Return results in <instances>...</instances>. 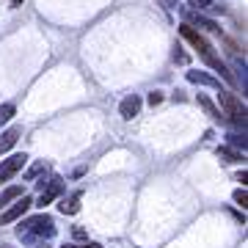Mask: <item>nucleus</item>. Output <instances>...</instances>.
Masks as SVG:
<instances>
[{"label": "nucleus", "instance_id": "3", "mask_svg": "<svg viewBox=\"0 0 248 248\" xmlns=\"http://www.w3.org/2000/svg\"><path fill=\"white\" fill-rule=\"evenodd\" d=\"M218 99H221V108H223L221 116H229L232 124H237V127L246 130V105H243V99L237 94H232V91H221Z\"/></svg>", "mask_w": 248, "mask_h": 248}, {"label": "nucleus", "instance_id": "24", "mask_svg": "<svg viewBox=\"0 0 248 248\" xmlns=\"http://www.w3.org/2000/svg\"><path fill=\"white\" fill-rule=\"evenodd\" d=\"M9 3H11V6H19V3H22V0H9Z\"/></svg>", "mask_w": 248, "mask_h": 248}, {"label": "nucleus", "instance_id": "14", "mask_svg": "<svg viewBox=\"0 0 248 248\" xmlns=\"http://www.w3.org/2000/svg\"><path fill=\"white\" fill-rule=\"evenodd\" d=\"M14 113H17L14 102H3V105H0V124H9L11 119H14Z\"/></svg>", "mask_w": 248, "mask_h": 248}, {"label": "nucleus", "instance_id": "7", "mask_svg": "<svg viewBox=\"0 0 248 248\" xmlns=\"http://www.w3.org/2000/svg\"><path fill=\"white\" fill-rule=\"evenodd\" d=\"M119 113H122V119H135V116L141 113V97L138 94H130V97L122 99V105H119Z\"/></svg>", "mask_w": 248, "mask_h": 248}, {"label": "nucleus", "instance_id": "6", "mask_svg": "<svg viewBox=\"0 0 248 248\" xmlns=\"http://www.w3.org/2000/svg\"><path fill=\"white\" fill-rule=\"evenodd\" d=\"M42 185H45V182H42ZM61 193H63V182L58 177L50 179V182L45 185V190H42V196H39V204H36V207H42V210H45L47 204H53Z\"/></svg>", "mask_w": 248, "mask_h": 248}, {"label": "nucleus", "instance_id": "4", "mask_svg": "<svg viewBox=\"0 0 248 248\" xmlns=\"http://www.w3.org/2000/svg\"><path fill=\"white\" fill-rule=\"evenodd\" d=\"M31 207H33V199H31V196H19L17 204H11L9 210L0 215V223H17V221H22Z\"/></svg>", "mask_w": 248, "mask_h": 248}, {"label": "nucleus", "instance_id": "17", "mask_svg": "<svg viewBox=\"0 0 248 248\" xmlns=\"http://www.w3.org/2000/svg\"><path fill=\"white\" fill-rule=\"evenodd\" d=\"M234 202H237L243 210L248 207V193H246V187H243V190H234Z\"/></svg>", "mask_w": 248, "mask_h": 248}, {"label": "nucleus", "instance_id": "9", "mask_svg": "<svg viewBox=\"0 0 248 248\" xmlns=\"http://www.w3.org/2000/svg\"><path fill=\"white\" fill-rule=\"evenodd\" d=\"M19 135H22V127H9L6 133L0 135V152H9L19 141Z\"/></svg>", "mask_w": 248, "mask_h": 248}, {"label": "nucleus", "instance_id": "19", "mask_svg": "<svg viewBox=\"0 0 248 248\" xmlns=\"http://www.w3.org/2000/svg\"><path fill=\"white\" fill-rule=\"evenodd\" d=\"M39 171H45V166H42V163H39V166H33V169L28 171V179H33L36 174H39Z\"/></svg>", "mask_w": 248, "mask_h": 248}, {"label": "nucleus", "instance_id": "15", "mask_svg": "<svg viewBox=\"0 0 248 248\" xmlns=\"http://www.w3.org/2000/svg\"><path fill=\"white\" fill-rule=\"evenodd\" d=\"M199 105H202L204 110H207V116H213V119H221V110H218V108H215L207 97H202V94H199Z\"/></svg>", "mask_w": 248, "mask_h": 248}, {"label": "nucleus", "instance_id": "25", "mask_svg": "<svg viewBox=\"0 0 248 248\" xmlns=\"http://www.w3.org/2000/svg\"><path fill=\"white\" fill-rule=\"evenodd\" d=\"M0 248H11V246H0Z\"/></svg>", "mask_w": 248, "mask_h": 248}, {"label": "nucleus", "instance_id": "11", "mask_svg": "<svg viewBox=\"0 0 248 248\" xmlns=\"http://www.w3.org/2000/svg\"><path fill=\"white\" fill-rule=\"evenodd\" d=\"M218 157H221L223 163H243V160H246V152L229 149V146H218Z\"/></svg>", "mask_w": 248, "mask_h": 248}, {"label": "nucleus", "instance_id": "16", "mask_svg": "<svg viewBox=\"0 0 248 248\" xmlns=\"http://www.w3.org/2000/svg\"><path fill=\"white\" fill-rule=\"evenodd\" d=\"M226 138H229V143H232L237 152H240V149L246 152V133H243V135H240V133H229Z\"/></svg>", "mask_w": 248, "mask_h": 248}, {"label": "nucleus", "instance_id": "13", "mask_svg": "<svg viewBox=\"0 0 248 248\" xmlns=\"http://www.w3.org/2000/svg\"><path fill=\"white\" fill-rule=\"evenodd\" d=\"M19 196H25L19 185H14V187H6V190L0 193V207H6V204H11L14 199H19Z\"/></svg>", "mask_w": 248, "mask_h": 248}, {"label": "nucleus", "instance_id": "12", "mask_svg": "<svg viewBox=\"0 0 248 248\" xmlns=\"http://www.w3.org/2000/svg\"><path fill=\"white\" fill-rule=\"evenodd\" d=\"M187 17H190V22H196V25H202L204 31H215V33L221 31L215 19H207V17H202V14H196V11H193V14H187Z\"/></svg>", "mask_w": 248, "mask_h": 248}, {"label": "nucleus", "instance_id": "5", "mask_svg": "<svg viewBox=\"0 0 248 248\" xmlns=\"http://www.w3.org/2000/svg\"><path fill=\"white\" fill-rule=\"evenodd\" d=\"M25 163H28V155L22 152V155H11V157H6V160H0V185L3 182H9L17 171H22L25 169Z\"/></svg>", "mask_w": 248, "mask_h": 248}, {"label": "nucleus", "instance_id": "8", "mask_svg": "<svg viewBox=\"0 0 248 248\" xmlns=\"http://www.w3.org/2000/svg\"><path fill=\"white\" fill-rule=\"evenodd\" d=\"M80 199H83V193H72L69 199H61V204H58V210H61L63 215H78L80 213Z\"/></svg>", "mask_w": 248, "mask_h": 248}, {"label": "nucleus", "instance_id": "22", "mask_svg": "<svg viewBox=\"0 0 248 248\" xmlns=\"http://www.w3.org/2000/svg\"><path fill=\"white\" fill-rule=\"evenodd\" d=\"M166 3H169V9H177L179 6V0H166Z\"/></svg>", "mask_w": 248, "mask_h": 248}, {"label": "nucleus", "instance_id": "21", "mask_svg": "<svg viewBox=\"0 0 248 248\" xmlns=\"http://www.w3.org/2000/svg\"><path fill=\"white\" fill-rule=\"evenodd\" d=\"M246 179H248V174H246V171H240V174H237V182H243V187H246Z\"/></svg>", "mask_w": 248, "mask_h": 248}, {"label": "nucleus", "instance_id": "20", "mask_svg": "<svg viewBox=\"0 0 248 248\" xmlns=\"http://www.w3.org/2000/svg\"><path fill=\"white\" fill-rule=\"evenodd\" d=\"M193 6H199V9H207V6H213V0H190Z\"/></svg>", "mask_w": 248, "mask_h": 248}, {"label": "nucleus", "instance_id": "10", "mask_svg": "<svg viewBox=\"0 0 248 248\" xmlns=\"http://www.w3.org/2000/svg\"><path fill=\"white\" fill-rule=\"evenodd\" d=\"M187 80L190 83H199V86H210V89H221V83L210 75H204V72H187Z\"/></svg>", "mask_w": 248, "mask_h": 248}, {"label": "nucleus", "instance_id": "23", "mask_svg": "<svg viewBox=\"0 0 248 248\" xmlns=\"http://www.w3.org/2000/svg\"><path fill=\"white\" fill-rule=\"evenodd\" d=\"M80 248H102L99 243H86V246H80Z\"/></svg>", "mask_w": 248, "mask_h": 248}, {"label": "nucleus", "instance_id": "1", "mask_svg": "<svg viewBox=\"0 0 248 248\" xmlns=\"http://www.w3.org/2000/svg\"><path fill=\"white\" fill-rule=\"evenodd\" d=\"M179 33H182V39H185V42H190V45H193V50L204 58V63H207V66H213V69H215V72H221L223 78L229 80V83H234L232 72L226 69V63H223L221 58L215 55L213 45H210V42H207V39H204V36L199 33V31H196L193 25H182V28H179Z\"/></svg>", "mask_w": 248, "mask_h": 248}, {"label": "nucleus", "instance_id": "18", "mask_svg": "<svg viewBox=\"0 0 248 248\" xmlns=\"http://www.w3.org/2000/svg\"><path fill=\"white\" fill-rule=\"evenodd\" d=\"M160 102H163V94H160V91H152L149 94V105H160Z\"/></svg>", "mask_w": 248, "mask_h": 248}, {"label": "nucleus", "instance_id": "2", "mask_svg": "<svg viewBox=\"0 0 248 248\" xmlns=\"http://www.w3.org/2000/svg\"><path fill=\"white\" fill-rule=\"evenodd\" d=\"M53 234H55V221L45 213L33 215V218H25L17 226V237L22 243H42V240H50Z\"/></svg>", "mask_w": 248, "mask_h": 248}]
</instances>
